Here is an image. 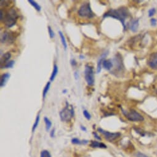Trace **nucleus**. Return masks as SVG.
<instances>
[{
    "mask_svg": "<svg viewBox=\"0 0 157 157\" xmlns=\"http://www.w3.org/2000/svg\"><path fill=\"white\" fill-rule=\"evenodd\" d=\"M129 13L128 10V8L122 7L117 10H110L108 12L104 14V18L105 17H112L115 19L119 20L123 26L124 29H126V25H125V21L126 19L129 17Z\"/></svg>",
    "mask_w": 157,
    "mask_h": 157,
    "instance_id": "obj_1",
    "label": "nucleus"
},
{
    "mask_svg": "<svg viewBox=\"0 0 157 157\" xmlns=\"http://www.w3.org/2000/svg\"><path fill=\"white\" fill-rule=\"evenodd\" d=\"M75 115L74 109L72 105H70L68 102L66 103L65 107L60 111V117L62 121H69Z\"/></svg>",
    "mask_w": 157,
    "mask_h": 157,
    "instance_id": "obj_2",
    "label": "nucleus"
},
{
    "mask_svg": "<svg viewBox=\"0 0 157 157\" xmlns=\"http://www.w3.org/2000/svg\"><path fill=\"white\" fill-rule=\"evenodd\" d=\"M78 15L82 17L86 18H93L94 16V14L91 10L90 5L89 3L83 4L78 11Z\"/></svg>",
    "mask_w": 157,
    "mask_h": 157,
    "instance_id": "obj_3",
    "label": "nucleus"
},
{
    "mask_svg": "<svg viewBox=\"0 0 157 157\" xmlns=\"http://www.w3.org/2000/svg\"><path fill=\"white\" fill-rule=\"evenodd\" d=\"M17 17H18V16L16 11L14 9L10 10L9 13L4 17V21H5V25L8 28H11L13 27L16 24Z\"/></svg>",
    "mask_w": 157,
    "mask_h": 157,
    "instance_id": "obj_4",
    "label": "nucleus"
},
{
    "mask_svg": "<svg viewBox=\"0 0 157 157\" xmlns=\"http://www.w3.org/2000/svg\"><path fill=\"white\" fill-rule=\"evenodd\" d=\"M124 115L131 121H142L144 120V117L137 111L131 109L129 111H126L122 109Z\"/></svg>",
    "mask_w": 157,
    "mask_h": 157,
    "instance_id": "obj_5",
    "label": "nucleus"
},
{
    "mask_svg": "<svg viewBox=\"0 0 157 157\" xmlns=\"http://www.w3.org/2000/svg\"><path fill=\"white\" fill-rule=\"evenodd\" d=\"M85 80L89 86H93L94 84V74L93 71V67L86 65L85 66Z\"/></svg>",
    "mask_w": 157,
    "mask_h": 157,
    "instance_id": "obj_6",
    "label": "nucleus"
},
{
    "mask_svg": "<svg viewBox=\"0 0 157 157\" xmlns=\"http://www.w3.org/2000/svg\"><path fill=\"white\" fill-rule=\"evenodd\" d=\"M98 131L100 133L102 134L104 136L105 138L110 142H112V141L115 140V139H117L121 136V134L120 132H113L112 133V132L105 131V130L102 129V128H98Z\"/></svg>",
    "mask_w": 157,
    "mask_h": 157,
    "instance_id": "obj_7",
    "label": "nucleus"
},
{
    "mask_svg": "<svg viewBox=\"0 0 157 157\" xmlns=\"http://www.w3.org/2000/svg\"><path fill=\"white\" fill-rule=\"evenodd\" d=\"M148 65L153 68V69H157V53L155 52L153 53L148 61Z\"/></svg>",
    "mask_w": 157,
    "mask_h": 157,
    "instance_id": "obj_8",
    "label": "nucleus"
},
{
    "mask_svg": "<svg viewBox=\"0 0 157 157\" xmlns=\"http://www.w3.org/2000/svg\"><path fill=\"white\" fill-rule=\"evenodd\" d=\"M107 55H108V52L106 51V52L102 53V54L98 59V63H97V73H99L101 71L103 62L105 60V59L107 56Z\"/></svg>",
    "mask_w": 157,
    "mask_h": 157,
    "instance_id": "obj_9",
    "label": "nucleus"
},
{
    "mask_svg": "<svg viewBox=\"0 0 157 157\" xmlns=\"http://www.w3.org/2000/svg\"><path fill=\"white\" fill-rule=\"evenodd\" d=\"M11 57V54L9 52H6L2 56V57H1V67H2L3 66V68H4L5 65L10 61Z\"/></svg>",
    "mask_w": 157,
    "mask_h": 157,
    "instance_id": "obj_10",
    "label": "nucleus"
},
{
    "mask_svg": "<svg viewBox=\"0 0 157 157\" xmlns=\"http://www.w3.org/2000/svg\"><path fill=\"white\" fill-rule=\"evenodd\" d=\"M10 74L9 73H6L3 74L1 76V80H0V86L4 87L6 85L8 80L10 79Z\"/></svg>",
    "mask_w": 157,
    "mask_h": 157,
    "instance_id": "obj_11",
    "label": "nucleus"
},
{
    "mask_svg": "<svg viewBox=\"0 0 157 157\" xmlns=\"http://www.w3.org/2000/svg\"><path fill=\"white\" fill-rule=\"evenodd\" d=\"M113 66V62L111 60H105L103 62L102 67L107 70H110Z\"/></svg>",
    "mask_w": 157,
    "mask_h": 157,
    "instance_id": "obj_12",
    "label": "nucleus"
},
{
    "mask_svg": "<svg viewBox=\"0 0 157 157\" xmlns=\"http://www.w3.org/2000/svg\"><path fill=\"white\" fill-rule=\"evenodd\" d=\"M90 146L93 148H106L107 145L104 143L99 142L98 141H92Z\"/></svg>",
    "mask_w": 157,
    "mask_h": 157,
    "instance_id": "obj_13",
    "label": "nucleus"
},
{
    "mask_svg": "<svg viewBox=\"0 0 157 157\" xmlns=\"http://www.w3.org/2000/svg\"><path fill=\"white\" fill-rule=\"evenodd\" d=\"M139 27V20H134L130 25V29L133 32H136Z\"/></svg>",
    "mask_w": 157,
    "mask_h": 157,
    "instance_id": "obj_14",
    "label": "nucleus"
},
{
    "mask_svg": "<svg viewBox=\"0 0 157 157\" xmlns=\"http://www.w3.org/2000/svg\"><path fill=\"white\" fill-rule=\"evenodd\" d=\"M10 38H11V36H10L9 33H8V32L3 33L1 36V43H5L11 39Z\"/></svg>",
    "mask_w": 157,
    "mask_h": 157,
    "instance_id": "obj_15",
    "label": "nucleus"
},
{
    "mask_svg": "<svg viewBox=\"0 0 157 157\" xmlns=\"http://www.w3.org/2000/svg\"><path fill=\"white\" fill-rule=\"evenodd\" d=\"M58 67L56 65H54V67H53V71H52V73L51 74V76L50 77V81L51 82H53L55 79V78L56 76V75H57L58 73Z\"/></svg>",
    "mask_w": 157,
    "mask_h": 157,
    "instance_id": "obj_16",
    "label": "nucleus"
},
{
    "mask_svg": "<svg viewBox=\"0 0 157 157\" xmlns=\"http://www.w3.org/2000/svg\"><path fill=\"white\" fill-rule=\"evenodd\" d=\"M59 36H60V38L61 41H62V44L64 48V49L66 50L67 48V43L66 40L65 38V36L61 31H59Z\"/></svg>",
    "mask_w": 157,
    "mask_h": 157,
    "instance_id": "obj_17",
    "label": "nucleus"
},
{
    "mask_svg": "<svg viewBox=\"0 0 157 157\" xmlns=\"http://www.w3.org/2000/svg\"><path fill=\"white\" fill-rule=\"evenodd\" d=\"M88 140H80L77 138H73L71 140V143L73 144H78V145H80V144H88Z\"/></svg>",
    "mask_w": 157,
    "mask_h": 157,
    "instance_id": "obj_18",
    "label": "nucleus"
},
{
    "mask_svg": "<svg viewBox=\"0 0 157 157\" xmlns=\"http://www.w3.org/2000/svg\"><path fill=\"white\" fill-rule=\"evenodd\" d=\"M50 86H51V82H48L43 90V99H45L49 90V88H50Z\"/></svg>",
    "mask_w": 157,
    "mask_h": 157,
    "instance_id": "obj_19",
    "label": "nucleus"
},
{
    "mask_svg": "<svg viewBox=\"0 0 157 157\" xmlns=\"http://www.w3.org/2000/svg\"><path fill=\"white\" fill-rule=\"evenodd\" d=\"M28 2L32 6L35 8V9L38 11H41V6L37 3H36L35 1H32V0H29Z\"/></svg>",
    "mask_w": 157,
    "mask_h": 157,
    "instance_id": "obj_20",
    "label": "nucleus"
},
{
    "mask_svg": "<svg viewBox=\"0 0 157 157\" xmlns=\"http://www.w3.org/2000/svg\"><path fill=\"white\" fill-rule=\"evenodd\" d=\"M44 121L45 124H46V129L47 131H48L52 126V123L47 117H44Z\"/></svg>",
    "mask_w": 157,
    "mask_h": 157,
    "instance_id": "obj_21",
    "label": "nucleus"
},
{
    "mask_svg": "<svg viewBox=\"0 0 157 157\" xmlns=\"http://www.w3.org/2000/svg\"><path fill=\"white\" fill-rule=\"evenodd\" d=\"M39 121H40V115H38L36 118L35 123L33 125V128H32V132H34L35 131L36 129L37 128V127L38 126V124H39Z\"/></svg>",
    "mask_w": 157,
    "mask_h": 157,
    "instance_id": "obj_22",
    "label": "nucleus"
},
{
    "mask_svg": "<svg viewBox=\"0 0 157 157\" xmlns=\"http://www.w3.org/2000/svg\"><path fill=\"white\" fill-rule=\"evenodd\" d=\"M40 157H51V155L48 150H44L41 152Z\"/></svg>",
    "mask_w": 157,
    "mask_h": 157,
    "instance_id": "obj_23",
    "label": "nucleus"
},
{
    "mask_svg": "<svg viewBox=\"0 0 157 157\" xmlns=\"http://www.w3.org/2000/svg\"><path fill=\"white\" fill-rule=\"evenodd\" d=\"M14 60H10L4 67V68H12L14 66Z\"/></svg>",
    "mask_w": 157,
    "mask_h": 157,
    "instance_id": "obj_24",
    "label": "nucleus"
},
{
    "mask_svg": "<svg viewBox=\"0 0 157 157\" xmlns=\"http://www.w3.org/2000/svg\"><path fill=\"white\" fill-rule=\"evenodd\" d=\"M83 115L85 116V117L88 120H90L91 118V114L88 112V110H83Z\"/></svg>",
    "mask_w": 157,
    "mask_h": 157,
    "instance_id": "obj_25",
    "label": "nucleus"
},
{
    "mask_svg": "<svg viewBox=\"0 0 157 157\" xmlns=\"http://www.w3.org/2000/svg\"><path fill=\"white\" fill-rule=\"evenodd\" d=\"M48 33L49 34V36L51 38H53L54 37V32H53V30H52L51 27L50 26H48Z\"/></svg>",
    "mask_w": 157,
    "mask_h": 157,
    "instance_id": "obj_26",
    "label": "nucleus"
},
{
    "mask_svg": "<svg viewBox=\"0 0 157 157\" xmlns=\"http://www.w3.org/2000/svg\"><path fill=\"white\" fill-rule=\"evenodd\" d=\"M156 13V10L155 8H151L148 11V16L151 17L153 16Z\"/></svg>",
    "mask_w": 157,
    "mask_h": 157,
    "instance_id": "obj_27",
    "label": "nucleus"
},
{
    "mask_svg": "<svg viewBox=\"0 0 157 157\" xmlns=\"http://www.w3.org/2000/svg\"><path fill=\"white\" fill-rule=\"evenodd\" d=\"M136 157H149L148 156L146 155L144 153H142L141 152H137L136 154Z\"/></svg>",
    "mask_w": 157,
    "mask_h": 157,
    "instance_id": "obj_28",
    "label": "nucleus"
},
{
    "mask_svg": "<svg viewBox=\"0 0 157 157\" xmlns=\"http://www.w3.org/2000/svg\"><path fill=\"white\" fill-rule=\"evenodd\" d=\"M150 22H151V25L152 26H155V25H156L157 21H156V20L155 19H151L150 20Z\"/></svg>",
    "mask_w": 157,
    "mask_h": 157,
    "instance_id": "obj_29",
    "label": "nucleus"
},
{
    "mask_svg": "<svg viewBox=\"0 0 157 157\" xmlns=\"http://www.w3.org/2000/svg\"><path fill=\"white\" fill-rule=\"evenodd\" d=\"M93 134V135H94V137H95L96 139H98V140H101V137L98 135V134H97L96 132H94Z\"/></svg>",
    "mask_w": 157,
    "mask_h": 157,
    "instance_id": "obj_30",
    "label": "nucleus"
},
{
    "mask_svg": "<svg viewBox=\"0 0 157 157\" xmlns=\"http://www.w3.org/2000/svg\"><path fill=\"white\" fill-rule=\"evenodd\" d=\"M71 65H72L73 67L76 66V61L75 59H72V60H71Z\"/></svg>",
    "mask_w": 157,
    "mask_h": 157,
    "instance_id": "obj_31",
    "label": "nucleus"
},
{
    "mask_svg": "<svg viewBox=\"0 0 157 157\" xmlns=\"http://www.w3.org/2000/svg\"><path fill=\"white\" fill-rule=\"evenodd\" d=\"M74 76H75V80H78V77H79V75H78V72L75 71V72L74 73Z\"/></svg>",
    "mask_w": 157,
    "mask_h": 157,
    "instance_id": "obj_32",
    "label": "nucleus"
},
{
    "mask_svg": "<svg viewBox=\"0 0 157 157\" xmlns=\"http://www.w3.org/2000/svg\"><path fill=\"white\" fill-rule=\"evenodd\" d=\"M54 133H55V129H52L50 133V136L51 137H54Z\"/></svg>",
    "mask_w": 157,
    "mask_h": 157,
    "instance_id": "obj_33",
    "label": "nucleus"
},
{
    "mask_svg": "<svg viewBox=\"0 0 157 157\" xmlns=\"http://www.w3.org/2000/svg\"><path fill=\"white\" fill-rule=\"evenodd\" d=\"M80 128H81V129L83 131H86V128L85 127V126H80Z\"/></svg>",
    "mask_w": 157,
    "mask_h": 157,
    "instance_id": "obj_34",
    "label": "nucleus"
},
{
    "mask_svg": "<svg viewBox=\"0 0 157 157\" xmlns=\"http://www.w3.org/2000/svg\"><path fill=\"white\" fill-rule=\"evenodd\" d=\"M80 59H85V57H84V56L80 55Z\"/></svg>",
    "mask_w": 157,
    "mask_h": 157,
    "instance_id": "obj_35",
    "label": "nucleus"
},
{
    "mask_svg": "<svg viewBox=\"0 0 157 157\" xmlns=\"http://www.w3.org/2000/svg\"><path fill=\"white\" fill-rule=\"evenodd\" d=\"M67 92V90H63L62 91V93H63V94H65Z\"/></svg>",
    "mask_w": 157,
    "mask_h": 157,
    "instance_id": "obj_36",
    "label": "nucleus"
}]
</instances>
